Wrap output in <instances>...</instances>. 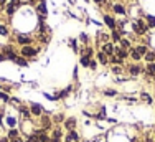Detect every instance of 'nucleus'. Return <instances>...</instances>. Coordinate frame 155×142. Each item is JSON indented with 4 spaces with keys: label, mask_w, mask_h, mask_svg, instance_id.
I'll list each match as a JSON object with an SVG mask.
<instances>
[{
    "label": "nucleus",
    "mask_w": 155,
    "mask_h": 142,
    "mask_svg": "<svg viewBox=\"0 0 155 142\" xmlns=\"http://www.w3.org/2000/svg\"><path fill=\"white\" fill-rule=\"evenodd\" d=\"M132 28H134V32L137 33V35H145V33L149 32V25L143 23L142 18H139L137 22H134V23H132Z\"/></svg>",
    "instance_id": "f257e3e1"
},
{
    "label": "nucleus",
    "mask_w": 155,
    "mask_h": 142,
    "mask_svg": "<svg viewBox=\"0 0 155 142\" xmlns=\"http://www.w3.org/2000/svg\"><path fill=\"white\" fill-rule=\"evenodd\" d=\"M36 55H38V50L36 48H33L31 45H28V46H21V50H20V56H23V58H35Z\"/></svg>",
    "instance_id": "f03ea898"
},
{
    "label": "nucleus",
    "mask_w": 155,
    "mask_h": 142,
    "mask_svg": "<svg viewBox=\"0 0 155 142\" xmlns=\"http://www.w3.org/2000/svg\"><path fill=\"white\" fill-rule=\"evenodd\" d=\"M28 107H30L31 116H35V117H41L43 113H45V111H43V106H41V104H38V103H31Z\"/></svg>",
    "instance_id": "7ed1b4c3"
},
{
    "label": "nucleus",
    "mask_w": 155,
    "mask_h": 142,
    "mask_svg": "<svg viewBox=\"0 0 155 142\" xmlns=\"http://www.w3.org/2000/svg\"><path fill=\"white\" fill-rule=\"evenodd\" d=\"M31 36H28V35H25V33H18L17 35V43L18 45H21V46H28V45H31Z\"/></svg>",
    "instance_id": "20e7f679"
},
{
    "label": "nucleus",
    "mask_w": 155,
    "mask_h": 142,
    "mask_svg": "<svg viewBox=\"0 0 155 142\" xmlns=\"http://www.w3.org/2000/svg\"><path fill=\"white\" fill-rule=\"evenodd\" d=\"M33 134L36 136L38 142H50V136L46 134V130H45V129H36Z\"/></svg>",
    "instance_id": "39448f33"
},
{
    "label": "nucleus",
    "mask_w": 155,
    "mask_h": 142,
    "mask_svg": "<svg viewBox=\"0 0 155 142\" xmlns=\"http://www.w3.org/2000/svg\"><path fill=\"white\" fill-rule=\"evenodd\" d=\"M64 129L66 130H76V126H78V119L76 117H68V119H64Z\"/></svg>",
    "instance_id": "423d86ee"
},
{
    "label": "nucleus",
    "mask_w": 155,
    "mask_h": 142,
    "mask_svg": "<svg viewBox=\"0 0 155 142\" xmlns=\"http://www.w3.org/2000/svg\"><path fill=\"white\" fill-rule=\"evenodd\" d=\"M127 71H129V74H130V76H139V74L143 71V68L139 65V63H134V65H130L127 68Z\"/></svg>",
    "instance_id": "0eeeda50"
},
{
    "label": "nucleus",
    "mask_w": 155,
    "mask_h": 142,
    "mask_svg": "<svg viewBox=\"0 0 155 142\" xmlns=\"http://www.w3.org/2000/svg\"><path fill=\"white\" fill-rule=\"evenodd\" d=\"M64 140L66 142H79L81 137H79V134H78L76 130H68V134L64 136Z\"/></svg>",
    "instance_id": "6e6552de"
},
{
    "label": "nucleus",
    "mask_w": 155,
    "mask_h": 142,
    "mask_svg": "<svg viewBox=\"0 0 155 142\" xmlns=\"http://www.w3.org/2000/svg\"><path fill=\"white\" fill-rule=\"evenodd\" d=\"M104 23L107 25L110 30H116L117 28V22H116V18H114L112 15H104Z\"/></svg>",
    "instance_id": "1a4fd4ad"
},
{
    "label": "nucleus",
    "mask_w": 155,
    "mask_h": 142,
    "mask_svg": "<svg viewBox=\"0 0 155 142\" xmlns=\"http://www.w3.org/2000/svg\"><path fill=\"white\" fill-rule=\"evenodd\" d=\"M101 51H104V53L107 55V56H110V55H114V51H116V46H114V43L107 42V43H104V45H102Z\"/></svg>",
    "instance_id": "9d476101"
},
{
    "label": "nucleus",
    "mask_w": 155,
    "mask_h": 142,
    "mask_svg": "<svg viewBox=\"0 0 155 142\" xmlns=\"http://www.w3.org/2000/svg\"><path fill=\"white\" fill-rule=\"evenodd\" d=\"M61 137H63V130L61 129H54L50 136V142H61Z\"/></svg>",
    "instance_id": "9b49d317"
},
{
    "label": "nucleus",
    "mask_w": 155,
    "mask_h": 142,
    "mask_svg": "<svg viewBox=\"0 0 155 142\" xmlns=\"http://www.w3.org/2000/svg\"><path fill=\"white\" fill-rule=\"evenodd\" d=\"M114 55H116L117 58H120V59H125V58H129V50H124V48H120V46H116Z\"/></svg>",
    "instance_id": "f8f14e48"
},
{
    "label": "nucleus",
    "mask_w": 155,
    "mask_h": 142,
    "mask_svg": "<svg viewBox=\"0 0 155 142\" xmlns=\"http://www.w3.org/2000/svg\"><path fill=\"white\" fill-rule=\"evenodd\" d=\"M96 58H97V61L101 63V65H109V56L107 55L104 53V51H97V53H96Z\"/></svg>",
    "instance_id": "ddd939ff"
},
{
    "label": "nucleus",
    "mask_w": 155,
    "mask_h": 142,
    "mask_svg": "<svg viewBox=\"0 0 155 142\" xmlns=\"http://www.w3.org/2000/svg\"><path fill=\"white\" fill-rule=\"evenodd\" d=\"M36 12H38L40 15H43V17H46V13H48V8H46V3H45V0H41V2L36 5Z\"/></svg>",
    "instance_id": "4468645a"
},
{
    "label": "nucleus",
    "mask_w": 155,
    "mask_h": 142,
    "mask_svg": "<svg viewBox=\"0 0 155 142\" xmlns=\"http://www.w3.org/2000/svg\"><path fill=\"white\" fill-rule=\"evenodd\" d=\"M110 38H112V42L114 43H119L120 40H122V32L120 30H112V33H110Z\"/></svg>",
    "instance_id": "2eb2a0df"
},
{
    "label": "nucleus",
    "mask_w": 155,
    "mask_h": 142,
    "mask_svg": "<svg viewBox=\"0 0 155 142\" xmlns=\"http://www.w3.org/2000/svg\"><path fill=\"white\" fill-rule=\"evenodd\" d=\"M18 109H20L21 116L25 117V121H30V117H33V116H31V113H30V107H27V106H20Z\"/></svg>",
    "instance_id": "dca6fc26"
},
{
    "label": "nucleus",
    "mask_w": 155,
    "mask_h": 142,
    "mask_svg": "<svg viewBox=\"0 0 155 142\" xmlns=\"http://www.w3.org/2000/svg\"><path fill=\"white\" fill-rule=\"evenodd\" d=\"M145 74L147 76H150V78H153L155 76V63H147V66H145Z\"/></svg>",
    "instance_id": "f3484780"
},
{
    "label": "nucleus",
    "mask_w": 155,
    "mask_h": 142,
    "mask_svg": "<svg viewBox=\"0 0 155 142\" xmlns=\"http://www.w3.org/2000/svg\"><path fill=\"white\" fill-rule=\"evenodd\" d=\"M129 56L134 59L135 63H139L140 59H142V56H140V55L137 53V50H135V48H130V50H129Z\"/></svg>",
    "instance_id": "a211bd4d"
},
{
    "label": "nucleus",
    "mask_w": 155,
    "mask_h": 142,
    "mask_svg": "<svg viewBox=\"0 0 155 142\" xmlns=\"http://www.w3.org/2000/svg\"><path fill=\"white\" fill-rule=\"evenodd\" d=\"M112 10H114V12H116L117 15H125V13H127V12H125V8H124L122 3H114Z\"/></svg>",
    "instance_id": "6ab92c4d"
},
{
    "label": "nucleus",
    "mask_w": 155,
    "mask_h": 142,
    "mask_svg": "<svg viewBox=\"0 0 155 142\" xmlns=\"http://www.w3.org/2000/svg\"><path fill=\"white\" fill-rule=\"evenodd\" d=\"M7 137H8L10 140H12V139H15V137H20V130H18L17 127L8 129V132H7Z\"/></svg>",
    "instance_id": "aec40b11"
},
{
    "label": "nucleus",
    "mask_w": 155,
    "mask_h": 142,
    "mask_svg": "<svg viewBox=\"0 0 155 142\" xmlns=\"http://www.w3.org/2000/svg\"><path fill=\"white\" fill-rule=\"evenodd\" d=\"M40 121H41V126H43L41 129H46V127H50V126H51V119L48 117L46 114H43L41 117H40Z\"/></svg>",
    "instance_id": "412c9836"
},
{
    "label": "nucleus",
    "mask_w": 155,
    "mask_h": 142,
    "mask_svg": "<svg viewBox=\"0 0 155 142\" xmlns=\"http://www.w3.org/2000/svg\"><path fill=\"white\" fill-rule=\"evenodd\" d=\"M5 122H7V126H8L10 129L17 127V117H12V116H8V117H5Z\"/></svg>",
    "instance_id": "4be33fe9"
},
{
    "label": "nucleus",
    "mask_w": 155,
    "mask_h": 142,
    "mask_svg": "<svg viewBox=\"0 0 155 142\" xmlns=\"http://www.w3.org/2000/svg\"><path fill=\"white\" fill-rule=\"evenodd\" d=\"M15 12H17V7H15V5H10V3L7 2V5H5V13L8 15V17H12Z\"/></svg>",
    "instance_id": "5701e85b"
},
{
    "label": "nucleus",
    "mask_w": 155,
    "mask_h": 142,
    "mask_svg": "<svg viewBox=\"0 0 155 142\" xmlns=\"http://www.w3.org/2000/svg\"><path fill=\"white\" fill-rule=\"evenodd\" d=\"M143 59H145L147 63H155V51H147L145 56H143Z\"/></svg>",
    "instance_id": "b1692460"
},
{
    "label": "nucleus",
    "mask_w": 155,
    "mask_h": 142,
    "mask_svg": "<svg viewBox=\"0 0 155 142\" xmlns=\"http://www.w3.org/2000/svg\"><path fill=\"white\" fill-rule=\"evenodd\" d=\"M135 50H137V53L143 58V56H145V53L149 51V48H147L145 45H137V46H135Z\"/></svg>",
    "instance_id": "393cba45"
},
{
    "label": "nucleus",
    "mask_w": 155,
    "mask_h": 142,
    "mask_svg": "<svg viewBox=\"0 0 155 142\" xmlns=\"http://www.w3.org/2000/svg\"><path fill=\"white\" fill-rule=\"evenodd\" d=\"M91 59H93V58H89V56H84V55H81V59H79L81 66H84V68H89V63H91Z\"/></svg>",
    "instance_id": "a878e982"
},
{
    "label": "nucleus",
    "mask_w": 155,
    "mask_h": 142,
    "mask_svg": "<svg viewBox=\"0 0 155 142\" xmlns=\"http://www.w3.org/2000/svg\"><path fill=\"white\" fill-rule=\"evenodd\" d=\"M13 63H17L18 66H28V59H27V58H23V56H17Z\"/></svg>",
    "instance_id": "bb28decb"
},
{
    "label": "nucleus",
    "mask_w": 155,
    "mask_h": 142,
    "mask_svg": "<svg viewBox=\"0 0 155 142\" xmlns=\"http://www.w3.org/2000/svg\"><path fill=\"white\" fill-rule=\"evenodd\" d=\"M145 20H147L149 28H155V17L153 15H145Z\"/></svg>",
    "instance_id": "cd10ccee"
},
{
    "label": "nucleus",
    "mask_w": 155,
    "mask_h": 142,
    "mask_svg": "<svg viewBox=\"0 0 155 142\" xmlns=\"http://www.w3.org/2000/svg\"><path fill=\"white\" fill-rule=\"evenodd\" d=\"M81 55H84V56H89V58H93L94 56V50L91 46H86L83 51H81Z\"/></svg>",
    "instance_id": "c85d7f7f"
},
{
    "label": "nucleus",
    "mask_w": 155,
    "mask_h": 142,
    "mask_svg": "<svg viewBox=\"0 0 155 142\" xmlns=\"http://www.w3.org/2000/svg\"><path fill=\"white\" fill-rule=\"evenodd\" d=\"M109 63H112V65H122V63H124V59L117 58L116 55H110V56H109Z\"/></svg>",
    "instance_id": "c756f323"
},
{
    "label": "nucleus",
    "mask_w": 155,
    "mask_h": 142,
    "mask_svg": "<svg viewBox=\"0 0 155 142\" xmlns=\"http://www.w3.org/2000/svg\"><path fill=\"white\" fill-rule=\"evenodd\" d=\"M97 40H99V42H101L102 45H104V43L109 42V35H106V33L99 32V33H97Z\"/></svg>",
    "instance_id": "7c9ffc66"
},
{
    "label": "nucleus",
    "mask_w": 155,
    "mask_h": 142,
    "mask_svg": "<svg viewBox=\"0 0 155 142\" xmlns=\"http://www.w3.org/2000/svg\"><path fill=\"white\" fill-rule=\"evenodd\" d=\"M120 45V48H124V50H130V40H127V38H122L119 42Z\"/></svg>",
    "instance_id": "2f4dec72"
},
{
    "label": "nucleus",
    "mask_w": 155,
    "mask_h": 142,
    "mask_svg": "<svg viewBox=\"0 0 155 142\" xmlns=\"http://www.w3.org/2000/svg\"><path fill=\"white\" fill-rule=\"evenodd\" d=\"M71 89H73V88H71V86H68V88H66V89H63V91H61V93H60V94H58V96H56V98H58V99H63V98H66V96H68V94H69V91H71Z\"/></svg>",
    "instance_id": "473e14b6"
},
{
    "label": "nucleus",
    "mask_w": 155,
    "mask_h": 142,
    "mask_svg": "<svg viewBox=\"0 0 155 142\" xmlns=\"http://www.w3.org/2000/svg\"><path fill=\"white\" fill-rule=\"evenodd\" d=\"M0 36H8V28L3 23H0Z\"/></svg>",
    "instance_id": "72a5a7b5"
},
{
    "label": "nucleus",
    "mask_w": 155,
    "mask_h": 142,
    "mask_svg": "<svg viewBox=\"0 0 155 142\" xmlns=\"http://www.w3.org/2000/svg\"><path fill=\"white\" fill-rule=\"evenodd\" d=\"M140 98H142V101H145L147 104H152V103H153L152 98H150V96L147 94V93H140Z\"/></svg>",
    "instance_id": "f704fd0d"
},
{
    "label": "nucleus",
    "mask_w": 155,
    "mask_h": 142,
    "mask_svg": "<svg viewBox=\"0 0 155 142\" xmlns=\"http://www.w3.org/2000/svg\"><path fill=\"white\" fill-rule=\"evenodd\" d=\"M10 96L7 94V93H3V91H0V101H3V103H10Z\"/></svg>",
    "instance_id": "c9c22d12"
},
{
    "label": "nucleus",
    "mask_w": 155,
    "mask_h": 142,
    "mask_svg": "<svg viewBox=\"0 0 155 142\" xmlns=\"http://www.w3.org/2000/svg\"><path fill=\"white\" fill-rule=\"evenodd\" d=\"M104 96L112 98V96H117V91H116V89H104Z\"/></svg>",
    "instance_id": "e433bc0d"
},
{
    "label": "nucleus",
    "mask_w": 155,
    "mask_h": 142,
    "mask_svg": "<svg viewBox=\"0 0 155 142\" xmlns=\"http://www.w3.org/2000/svg\"><path fill=\"white\" fill-rule=\"evenodd\" d=\"M25 142H38V139H36L35 134H31V136H27V139H25Z\"/></svg>",
    "instance_id": "4c0bfd02"
},
{
    "label": "nucleus",
    "mask_w": 155,
    "mask_h": 142,
    "mask_svg": "<svg viewBox=\"0 0 155 142\" xmlns=\"http://www.w3.org/2000/svg\"><path fill=\"white\" fill-rule=\"evenodd\" d=\"M54 122H64V116H63V114H58L56 117H54Z\"/></svg>",
    "instance_id": "58836bf2"
},
{
    "label": "nucleus",
    "mask_w": 155,
    "mask_h": 142,
    "mask_svg": "<svg viewBox=\"0 0 155 142\" xmlns=\"http://www.w3.org/2000/svg\"><path fill=\"white\" fill-rule=\"evenodd\" d=\"M89 68H91V69H96V68H97V61H96V59H91Z\"/></svg>",
    "instance_id": "ea45409f"
},
{
    "label": "nucleus",
    "mask_w": 155,
    "mask_h": 142,
    "mask_svg": "<svg viewBox=\"0 0 155 142\" xmlns=\"http://www.w3.org/2000/svg\"><path fill=\"white\" fill-rule=\"evenodd\" d=\"M112 73H114V74L122 73V68H120V66H114V68H112Z\"/></svg>",
    "instance_id": "a19ab883"
},
{
    "label": "nucleus",
    "mask_w": 155,
    "mask_h": 142,
    "mask_svg": "<svg viewBox=\"0 0 155 142\" xmlns=\"http://www.w3.org/2000/svg\"><path fill=\"white\" fill-rule=\"evenodd\" d=\"M71 48L74 51H78V46H76V40H71Z\"/></svg>",
    "instance_id": "79ce46f5"
},
{
    "label": "nucleus",
    "mask_w": 155,
    "mask_h": 142,
    "mask_svg": "<svg viewBox=\"0 0 155 142\" xmlns=\"http://www.w3.org/2000/svg\"><path fill=\"white\" fill-rule=\"evenodd\" d=\"M81 40H83L84 43H87V35H86V33H83V35H81Z\"/></svg>",
    "instance_id": "37998d69"
},
{
    "label": "nucleus",
    "mask_w": 155,
    "mask_h": 142,
    "mask_svg": "<svg viewBox=\"0 0 155 142\" xmlns=\"http://www.w3.org/2000/svg\"><path fill=\"white\" fill-rule=\"evenodd\" d=\"M10 142H25L23 139H21V137H15V139H12Z\"/></svg>",
    "instance_id": "c03bdc74"
},
{
    "label": "nucleus",
    "mask_w": 155,
    "mask_h": 142,
    "mask_svg": "<svg viewBox=\"0 0 155 142\" xmlns=\"http://www.w3.org/2000/svg\"><path fill=\"white\" fill-rule=\"evenodd\" d=\"M0 142H10V139H8V137H0Z\"/></svg>",
    "instance_id": "a18cd8bd"
},
{
    "label": "nucleus",
    "mask_w": 155,
    "mask_h": 142,
    "mask_svg": "<svg viewBox=\"0 0 155 142\" xmlns=\"http://www.w3.org/2000/svg\"><path fill=\"white\" fill-rule=\"evenodd\" d=\"M5 59H7V58H5V55H3L2 51H0V61H5Z\"/></svg>",
    "instance_id": "49530a36"
},
{
    "label": "nucleus",
    "mask_w": 155,
    "mask_h": 142,
    "mask_svg": "<svg viewBox=\"0 0 155 142\" xmlns=\"http://www.w3.org/2000/svg\"><path fill=\"white\" fill-rule=\"evenodd\" d=\"M7 2H8V0H0V5L5 7V5H7Z\"/></svg>",
    "instance_id": "de8ad7c7"
},
{
    "label": "nucleus",
    "mask_w": 155,
    "mask_h": 142,
    "mask_svg": "<svg viewBox=\"0 0 155 142\" xmlns=\"http://www.w3.org/2000/svg\"><path fill=\"white\" fill-rule=\"evenodd\" d=\"M94 2H96V3H102L104 0H94Z\"/></svg>",
    "instance_id": "09e8293b"
},
{
    "label": "nucleus",
    "mask_w": 155,
    "mask_h": 142,
    "mask_svg": "<svg viewBox=\"0 0 155 142\" xmlns=\"http://www.w3.org/2000/svg\"><path fill=\"white\" fill-rule=\"evenodd\" d=\"M147 142H153L152 139H150V137H147Z\"/></svg>",
    "instance_id": "8fccbe9b"
},
{
    "label": "nucleus",
    "mask_w": 155,
    "mask_h": 142,
    "mask_svg": "<svg viewBox=\"0 0 155 142\" xmlns=\"http://www.w3.org/2000/svg\"><path fill=\"white\" fill-rule=\"evenodd\" d=\"M2 116H3V114H2V113H0V124H2Z\"/></svg>",
    "instance_id": "3c124183"
}]
</instances>
